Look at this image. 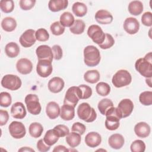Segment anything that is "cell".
Here are the masks:
<instances>
[{
    "label": "cell",
    "mask_w": 152,
    "mask_h": 152,
    "mask_svg": "<svg viewBox=\"0 0 152 152\" xmlns=\"http://www.w3.org/2000/svg\"><path fill=\"white\" fill-rule=\"evenodd\" d=\"M135 69L143 77L151 78L152 77V55L151 52L145 55L144 58L138 59L135 64Z\"/></svg>",
    "instance_id": "cell-1"
},
{
    "label": "cell",
    "mask_w": 152,
    "mask_h": 152,
    "mask_svg": "<svg viewBox=\"0 0 152 152\" xmlns=\"http://www.w3.org/2000/svg\"><path fill=\"white\" fill-rule=\"evenodd\" d=\"M84 62L90 67L97 66L101 59L99 49L93 45H88L84 49Z\"/></svg>",
    "instance_id": "cell-2"
},
{
    "label": "cell",
    "mask_w": 152,
    "mask_h": 152,
    "mask_svg": "<svg viewBox=\"0 0 152 152\" xmlns=\"http://www.w3.org/2000/svg\"><path fill=\"white\" fill-rule=\"evenodd\" d=\"M105 127L107 129L110 131H114L117 129L119 125V121L122 118L121 115L117 107L114 106L109 109L106 113Z\"/></svg>",
    "instance_id": "cell-3"
},
{
    "label": "cell",
    "mask_w": 152,
    "mask_h": 152,
    "mask_svg": "<svg viewBox=\"0 0 152 152\" xmlns=\"http://www.w3.org/2000/svg\"><path fill=\"white\" fill-rule=\"evenodd\" d=\"M77 112L78 118L86 122H92L97 118L94 109L86 102L82 103L78 106Z\"/></svg>",
    "instance_id": "cell-4"
},
{
    "label": "cell",
    "mask_w": 152,
    "mask_h": 152,
    "mask_svg": "<svg viewBox=\"0 0 152 152\" xmlns=\"http://www.w3.org/2000/svg\"><path fill=\"white\" fill-rule=\"evenodd\" d=\"M132 81L131 74L125 69L118 71L113 76L112 83L116 88H121L128 86Z\"/></svg>",
    "instance_id": "cell-5"
},
{
    "label": "cell",
    "mask_w": 152,
    "mask_h": 152,
    "mask_svg": "<svg viewBox=\"0 0 152 152\" xmlns=\"http://www.w3.org/2000/svg\"><path fill=\"white\" fill-rule=\"evenodd\" d=\"M82 92L78 86H72L69 87L65 96L64 104L70 105L75 108L78 101L81 99Z\"/></svg>",
    "instance_id": "cell-6"
},
{
    "label": "cell",
    "mask_w": 152,
    "mask_h": 152,
    "mask_svg": "<svg viewBox=\"0 0 152 152\" xmlns=\"http://www.w3.org/2000/svg\"><path fill=\"white\" fill-rule=\"evenodd\" d=\"M28 112L33 115H39L42 110V107L39 100V97L34 94H27L24 99Z\"/></svg>",
    "instance_id": "cell-7"
},
{
    "label": "cell",
    "mask_w": 152,
    "mask_h": 152,
    "mask_svg": "<svg viewBox=\"0 0 152 152\" xmlns=\"http://www.w3.org/2000/svg\"><path fill=\"white\" fill-rule=\"evenodd\" d=\"M22 84L20 78L13 74L4 75L1 80V86L7 89L14 91L19 89Z\"/></svg>",
    "instance_id": "cell-8"
},
{
    "label": "cell",
    "mask_w": 152,
    "mask_h": 152,
    "mask_svg": "<svg viewBox=\"0 0 152 152\" xmlns=\"http://www.w3.org/2000/svg\"><path fill=\"white\" fill-rule=\"evenodd\" d=\"M87 34L93 42L98 45L102 44L105 38V33L102 28L96 24H93L89 26L87 30Z\"/></svg>",
    "instance_id": "cell-9"
},
{
    "label": "cell",
    "mask_w": 152,
    "mask_h": 152,
    "mask_svg": "<svg viewBox=\"0 0 152 152\" xmlns=\"http://www.w3.org/2000/svg\"><path fill=\"white\" fill-rule=\"evenodd\" d=\"M52 71L53 66L51 61L47 59L38 61L36 65V71L40 77L46 78L52 74Z\"/></svg>",
    "instance_id": "cell-10"
},
{
    "label": "cell",
    "mask_w": 152,
    "mask_h": 152,
    "mask_svg": "<svg viewBox=\"0 0 152 152\" xmlns=\"http://www.w3.org/2000/svg\"><path fill=\"white\" fill-rule=\"evenodd\" d=\"M10 135L15 139L23 138L26 134V130L24 124L18 121H12L8 126Z\"/></svg>",
    "instance_id": "cell-11"
},
{
    "label": "cell",
    "mask_w": 152,
    "mask_h": 152,
    "mask_svg": "<svg viewBox=\"0 0 152 152\" xmlns=\"http://www.w3.org/2000/svg\"><path fill=\"white\" fill-rule=\"evenodd\" d=\"M35 33L36 31L33 29L26 30L19 39L21 45L24 48H30L33 46L36 41Z\"/></svg>",
    "instance_id": "cell-12"
},
{
    "label": "cell",
    "mask_w": 152,
    "mask_h": 152,
    "mask_svg": "<svg viewBox=\"0 0 152 152\" xmlns=\"http://www.w3.org/2000/svg\"><path fill=\"white\" fill-rule=\"evenodd\" d=\"M122 118L129 116L133 111L134 103L129 99H124L118 104L117 107Z\"/></svg>",
    "instance_id": "cell-13"
},
{
    "label": "cell",
    "mask_w": 152,
    "mask_h": 152,
    "mask_svg": "<svg viewBox=\"0 0 152 152\" xmlns=\"http://www.w3.org/2000/svg\"><path fill=\"white\" fill-rule=\"evenodd\" d=\"M124 28L129 34L137 33L140 29V23L137 18L134 17L126 18L124 22Z\"/></svg>",
    "instance_id": "cell-14"
},
{
    "label": "cell",
    "mask_w": 152,
    "mask_h": 152,
    "mask_svg": "<svg viewBox=\"0 0 152 152\" xmlns=\"http://www.w3.org/2000/svg\"><path fill=\"white\" fill-rule=\"evenodd\" d=\"M36 53L39 60L47 59L52 62L53 56L52 48L46 45L38 46L36 49Z\"/></svg>",
    "instance_id": "cell-15"
},
{
    "label": "cell",
    "mask_w": 152,
    "mask_h": 152,
    "mask_svg": "<svg viewBox=\"0 0 152 152\" xmlns=\"http://www.w3.org/2000/svg\"><path fill=\"white\" fill-rule=\"evenodd\" d=\"M17 71L23 75L30 74L33 69V64L27 58H21L16 63Z\"/></svg>",
    "instance_id": "cell-16"
},
{
    "label": "cell",
    "mask_w": 152,
    "mask_h": 152,
    "mask_svg": "<svg viewBox=\"0 0 152 152\" xmlns=\"http://www.w3.org/2000/svg\"><path fill=\"white\" fill-rule=\"evenodd\" d=\"M65 86L64 81L59 77H55L51 78L48 84L49 90L53 93H58L62 91Z\"/></svg>",
    "instance_id": "cell-17"
},
{
    "label": "cell",
    "mask_w": 152,
    "mask_h": 152,
    "mask_svg": "<svg viewBox=\"0 0 152 152\" xmlns=\"http://www.w3.org/2000/svg\"><path fill=\"white\" fill-rule=\"evenodd\" d=\"M96 21L101 24H109L113 21V16L110 12L105 10H100L94 15Z\"/></svg>",
    "instance_id": "cell-18"
},
{
    "label": "cell",
    "mask_w": 152,
    "mask_h": 152,
    "mask_svg": "<svg viewBox=\"0 0 152 152\" xmlns=\"http://www.w3.org/2000/svg\"><path fill=\"white\" fill-rule=\"evenodd\" d=\"M11 113L13 118L22 119L26 116L27 112L23 103L17 102L12 105L11 107Z\"/></svg>",
    "instance_id": "cell-19"
},
{
    "label": "cell",
    "mask_w": 152,
    "mask_h": 152,
    "mask_svg": "<svg viewBox=\"0 0 152 152\" xmlns=\"http://www.w3.org/2000/svg\"><path fill=\"white\" fill-rule=\"evenodd\" d=\"M84 140L87 146L94 148L101 144L102 137L97 132H90L86 135Z\"/></svg>",
    "instance_id": "cell-20"
},
{
    "label": "cell",
    "mask_w": 152,
    "mask_h": 152,
    "mask_svg": "<svg viewBox=\"0 0 152 152\" xmlns=\"http://www.w3.org/2000/svg\"><path fill=\"white\" fill-rule=\"evenodd\" d=\"M134 132L137 136L140 138H146L149 136L151 128L150 125L145 122L137 123L134 126Z\"/></svg>",
    "instance_id": "cell-21"
},
{
    "label": "cell",
    "mask_w": 152,
    "mask_h": 152,
    "mask_svg": "<svg viewBox=\"0 0 152 152\" xmlns=\"http://www.w3.org/2000/svg\"><path fill=\"white\" fill-rule=\"evenodd\" d=\"M125 142L124 137L120 134H114L111 135L108 139L109 146L113 149L118 150L121 148Z\"/></svg>",
    "instance_id": "cell-22"
},
{
    "label": "cell",
    "mask_w": 152,
    "mask_h": 152,
    "mask_svg": "<svg viewBox=\"0 0 152 152\" xmlns=\"http://www.w3.org/2000/svg\"><path fill=\"white\" fill-rule=\"evenodd\" d=\"M61 109L59 104L55 102H49L46 107L47 116L51 119H55L60 115Z\"/></svg>",
    "instance_id": "cell-23"
},
{
    "label": "cell",
    "mask_w": 152,
    "mask_h": 152,
    "mask_svg": "<svg viewBox=\"0 0 152 152\" xmlns=\"http://www.w3.org/2000/svg\"><path fill=\"white\" fill-rule=\"evenodd\" d=\"M68 1L67 0H50L48 3V7L52 12H58L67 8Z\"/></svg>",
    "instance_id": "cell-24"
},
{
    "label": "cell",
    "mask_w": 152,
    "mask_h": 152,
    "mask_svg": "<svg viewBox=\"0 0 152 152\" xmlns=\"http://www.w3.org/2000/svg\"><path fill=\"white\" fill-rule=\"evenodd\" d=\"M60 116L64 121H71L75 116L74 107L68 104H64L61 108Z\"/></svg>",
    "instance_id": "cell-25"
},
{
    "label": "cell",
    "mask_w": 152,
    "mask_h": 152,
    "mask_svg": "<svg viewBox=\"0 0 152 152\" xmlns=\"http://www.w3.org/2000/svg\"><path fill=\"white\" fill-rule=\"evenodd\" d=\"M65 140L70 147L75 148L81 142V135L78 132L72 131L66 136Z\"/></svg>",
    "instance_id": "cell-26"
},
{
    "label": "cell",
    "mask_w": 152,
    "mask_h": 152,
    "mask_svg": "<svg viewBox=\"0 0 152 152\" xmlns=\"http://www.w3.org/2000/svg\"><path fill=\"white\" fill-rule=\"evenodd\" d=\"M59 138L56 131L53 128L46 131L43 137V141L47 145L52 146L58 141Z\"/></svg>",
    "instance_id": "cell-27"
},
{
    "label": "cell",
    "mask_w": 152,
    "mask_h": 152,
    "mask_svg": "<svg viewBox=\"0 0 152 152\" xmlns=\"http://www.w3.org/2000/svg\"><path fill=\"white\" fill-rule=\"evenodd\" d=\"M20 47L15 42H10L5 47V52L6 55L11 58H15L20 53Z\"/></svg>",
    "instance_id": "cell-28"
},
{
    "label": "cell",
    "mask_w": 152,
    "mask_h": 152,
    "mask_svg": "<svg viewBox=\"0 0 152 152\" xmlns=\"http://www.w3.org/2000/svg\"><path fill=\"white\" fill-rule=\"evenodd\" d=\"M1 27L2 29L5 31H12L15 29L17 27L16 20L12 17H5L1 21Z\"/></svg>",
    "instance_id": "cell-29"
},
{
    "label": "cell",
    "mask_w": 152,
    "mask_h": 152,
    "mask_svg": "<svg viewBox=\"0 0 152 152\" xmlns=\"http://www.w3.org/2000/svg\"><path fill=\"white\" fill-rule=\"evenodd\" d=\"M128 8L131 14L137 16L142 12L143 4L140 1H133L129 2Z\"/></svg>",
    "instance_id": "cell-30"
},
{
    "label": "cell",
    "mask_w": 152,
    "mask_h": 152,
    "mask_svg": "<svg viewBox=\"0 0 152 152\" xmlns=\"http://www.w3.org/2000/svg\"><path fill=\"white\" fill-rule=\"evenodd\" d=\"M100 78L99 72L96 69L88 70L84 74V80L90 84H94L97 83Z\"/></svg>",
    "instance_id": "cell-31"
},
{
    "label": "cell",
    "mask_w": 152,
    "mask_h": 152,
    "mask_svg": "<svg viewBox=\"0 0 152 152\" xmlns=\"http://www.w3.org/2000/svg\"><path fill=\"white\" fill-rule=\"evenodd\" d=\"M72 11L76 16L82 17L87 14V7L86 5L83 2H76L72 6Z\"/></svg>",
    "instance_id": "cell-32"
},
{
    "label": "cell",
    "mask_w": 152,
    "mask_h": 152,
    "mask_svg": "<svg viewBox=\"0 0 152 152\" xmlns=\"http://www.w3.org/2000/svg\"><path fill=\"white\" fill-rule=\"evenodd\" d=\"M30 135L35 138L40 137L43 131V126L39 122H33L28 127Z\"/></svg>",
    "instance_id": "cell-33"
},
{
    "label": "cell",
    "mask_w": 152,
    "mask_h": 152,
    "mask_svg": "<svg viewBox=\"0 0 152 152\" xmlns=\"http://www.w3.org/2000/svg\"><path fill=\"white\" fill-rule=\"evenodd\" d=\"M60 23L64 27H70L74 23L75 19L73 15L69 12H64L61 14L59 18Z\"/></svg>",
    "instance_id": "cell-34"
},
{
    "label": "cell",
    "mask_w": 152,
    "mask_h": 152,
    "mask_svg": "<svg viewBox=\"0 0 152 152\" xmlns=\"http://www.w3.org/2000/svg\"><path fill=\"white\" fill-rule=\"evenodd\" d=\"M112 107H113V103L112 101L109 99L107 98L102 99L99 102L97 105V107L99 112L103 115H105L107 111Z\"/></svg>",
    "instance_id": "cell-35"
},
{
    "label": "cell",
    "mask_w": 152,
    "mask_h": 152,
    "mask_svg": "<svg viewBox=\"0 0 152 152\" xmlns=\"http://www.w3.org/2000/svg\"><path fill=\"white\" fill-rule=\"evenodd\" d=\"M86 24L81 20H75L74 24L69 27L70 31L74 34H81L85 30Z\"/></svg>",
    "instance_id": "cell-36"
},
{
    "label": "cell",
    "mask_w": 152,
    "mask_h": 152,
    "mask_svg": "<svg viewBox=\"0 0 152 152\" xmlns=\"http://www.w3.org/2000/svg\"><path fill=\"white\" fill-rule=\"evenodd\" d=\"M96 90L98 94L101 96H106L110 92V86L104 82H100L96 86Z\"/></svg>",
    "instance_id": "cell-37"
},
{
    "label": "cell",
    "mask_w": 152,
    "mask_h": 152,
    "mask_svg": "<svg viewBox=\"0 0 152 152\" xmlns=\"http://www.w3.org/2000/svg\"><path fill=\"white\" fill-rule=\"evenodd\" d=\"M140 103L144 106H150L152 104V91H145L142 92L139 96Z\"/></svg>",
    "instance_id": "cell-38"
},
{
    "label": "cell",
    "mask_w": 152,
    "mask_h": 152,
    "mask_svg": "<svg viewBox=\"0 0 152 152\" xmlns=\"http://www.w3.org/2000/svg\"><path fill=\"white\" fill-rule=\"evenodd\" d=\"M0 8L5 13L11 12L14 8V2L12 0H1L0 1Z\"/></svg>",
    "instance_id": "cell-39"
},
{
    "label": "cell",
    "mask_w": 152,
    "mask_h": 152,
    "mask_svg": "<svg viewBox=\"0 0 152 152\" xmlns=\"http://www.w3.org/2000/svg\"><path fill=\"white\" fill-rule=\"evenodd\" d=\"M130 148L132 152H144L145 150V144L142 140H136L132 142Z\"/></svg>",
    "instance_id": "cell-40"
},
{
    "label": "cell",
    "mask_w": 152,
    "mask_h": 152,
    "mask_svg": "<svg viewBox=\"0 0 152 152\" xmlns=\"http://www.w3.org/2000/svg\"><path fill=\"white\" fill-rule=\"evenodd\" d=\"M50 30L53 35L60 36L64 33L65 27L60 23L59 21H57L50 25Z\"/></svg>",
    "instance_id": "cell-41"
},
{
    "label": "cell",
    "mask_w": 152,
    "mask_h": 152,
    "mask_svg": "<svg viewBox=\"0 0 152 152\" xmlns=\"http://www.w3.org/2000/svg\"><path fill=\"white\" fill-rule=\"evenodd\" d=\"M12 103V98L10 93L2 91L0 93V105L2 107H7Z\"/></svg>",
    "instance_id": "cell-42"
},
{
    "label": "cell",
    "mask_w": 152,
    "mask_h": 152,
    "mask_svg": "<svg viewBox=\"0 0 152 152\" xmlns=\"http://www.w3.org/2000/svg\"><path fill=\"white\" fill-rule=\"evenodd\" d=\"M114 43L115 40L112 36L109 33H105L104 40L102 44L99 45V46L102 49H107L112 47Z\"/></svg>",
    "instance_id": "cell-43"
},
{
    "label": "cell",
    "mask_w": 152,
    "mask_h": 152,
    "mask_svg": "<svg viewBox=\"0 0 152 152\" xmlns=\"http://www.w3.org/2000/svg\"><path fill=\"white\" fill-rule=\"evenodd\" d=\"M35 37L36 40L39 42H46L49 38V34L45 28H40L36 30Z\"/></svg>",
    "instance_id": "cell-44"
},
{
    "label": "cell",
    "mask_w": 152,
    "mask_h": 152,
    "mask_svg": "<svg viewBox=\"0 0 152 152\" xmlns=\"http://www.w3.org/2000/svg\"><path fill=\"white\" fill-rule=\"evenodd\" d=\"M53 129L56 131L59 137H64L66 136L69 133V129L65 125L60 124L55 126Z\"/></svg>",
    "instance_id": "cell-45"
},
{
    "label": "cell",
    "mask_w": 152,
    "mask_h": 152,
    "mask_svg": "<svg viewBox=\"0 0 152 152\" xmlns=\"http://www.w3.org/2000/svg\"><path fill=\"white\" fill-rule=\"evenodd\" d=\"M82 92L81 99H87L92 95V89L90 87L85 84H81L78 86Z\"/></svg>",
    "instance_id": "cell-46"
},
{
    "label": "cell",
    "mask_w": 152,
    "mask_h": 152,
    "mask_svg": "<svg viewBox=\"0 0 152 152\" xmlns=\"http://www.w3.org/2000/svg\"><path fill=\"white\" fill-rule=\"evenodd\" d=\"M35 0H20L19 5L20 8L24 11L31 10L36 4Z\"/></svg>",
    "instance_id": "cell-47"
},
{
    "label": "cell",
    "mask_w": 152,
    "mask_h": 152,
    "mask_svg": "<svg viewBox=\"0 0 152 152\" xmlns=\"http://www.w3.org/2000/svg\"><path fill=\"white\" fill-rule=\"evenodd\" d=\"M141 22L143 25L151 27L152 26V13L150 11L144 12L141 17Z\"/></svg>",
    "instance_id": "cell-48"
},
{
    "label": "cell",
    "mask_w": 152,
    "mask_h": 152,
    "mask_svg": "<svg viewBox=\"0 0 152 152\" xmlns=\"http://www.w3.org/2000/svg\"><path fill=\"white\" fill-rule=\"evenodd\" d=\"M71 130L72 131L78 132L80 135H83L86 132V127L83 124L77 122L73 124L71 127Z\"/></svg>",
    "instance_id": "cell-49"
},
{
    "label": "cell",
    "mask_w": 152,
    "mask_h": 152,
    "mask_svg": "<svg viewBox=\"0 0 152 152\" xmlns=\"http://www.w3.org/2000/svg\"><path fill=\"white\" fill-rule=\"evenodd\" d=\"M52 50L53 53V58L55 60H59L62 58L63 53H62V49L61 47L58 45H55L52 46Z\"/></svg>",
    "instance_id": "cell-50"
},
{
    "label": "cell",
    "mask_w": 152,
    "mask_h": 152,
    "mask_svg": "<svg viewBox=\"0 0 152 152\" xmlns=\"http://www.w3.org/2000/svg\"><path fill=\"white\" fill-rule=\"evenodd\" d=\"M50 146L47 145L43 141V139L39 140L37 142V148L40 152L48 151L50 150Z\"/></svg>",
    "instance_id": "cell-51"
},
{
    "label": "cell",
    "mask_w": 152,
    "mask_h": 152,
    "mask_svg": "<svg viewBox=\"0 0 152 152\" xmlns=\"http://www.w3.org/2000/svg\"><path fill=\"white\" fill-rule=\"evenodd\" d=\"M9 119V114L7 110H0V125H5Z\"/></svg>",
    "instance_id": "cell-52"
},
{
    "label": "cell",
    "mask_w": 152,
    "mask_h": 152,
    "mask_svg": "<svg viewBox=\"0 0 152 152\" xmlns=\"http://www.w3.org/2000/svg\"><path fill=\"white\" fill-rule=\"evenodd\" d=\"M69 150L68 148H66V147H65L64 145H58L56 147H55V148L53 150V152L55 151H68Z\"/></svg>",
    "instance_id": "cell-53"
},
{
    "label": "cell",
    "mask_w": 152,
    "mask_h": 152,
    "mask_svg": "<svg viewBox=\"0 0 152 152\" xmlns=\"http://www.w3.org/2000/svg\"><path fill=\"white\" fill-rule=\"evenodd\" d=\"M18 151H33L34 152V150H33V148H30V147H23L22 148H21L20 149L18 150Z\"/></svg>",
    "instance_id": "cell-54"
},
{
    "label": "cell",
    "mask_w": 152,
    "mask_h": 152,
    "mask_svg": "<svg viewBox=\"0 0 152 152\" xmlns=\"http://www.w3.org/2000/svg\"><path fill=\"white\" fill-rule=\"evenodd\" d=\"M145 82L147 84V85L150 87H152L151 86V78H147V79L145 80Z\"/></svg>",
    "instance_id": "cell-55"
}]
</instances>
